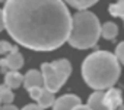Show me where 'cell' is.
<instances>
[{
    "mask_svg": "<svg viewBox=\"0 0 124 110\" xmlns=\"http://www.w3.org/2000/svg\"><path fill=\"white\" fill-rule=\"evenodd\" d=\"M5 29L22 46L54 51L67 42L72 15L63 0H6Z\"/></svg>",
    "mask_w": 124,
    "mask_h": 110,
    "instance_id": "1",
    "label": "cell"
},
{
    "mask_svg": "<svg viewBox=\"0 0 124 110\" xmlns=\"http://www.w3.org/2000/svg\"><path fill=\"white\" fill-rule=\"evenodd\" d=\"M121 67L117 57L107 51H96L85 58L82 77L93 90H108L120 78Z\"/></svg>",
    "mask_w": 124,
    "mask_h": 110,
    "instance_id": "2",
    "label": "cell"
},
{
    "mask_svg": "<svg viewBox=\"0 0 124 110\" xmlns=\"http://www.w3.org/2000/svg\"><path fill=\"white\" fill-rule=\"evenodd\" d=\"M101 36L99 19L89 10H79L72 18L67 42L76 49H88L96 45Z\"/></svg>",
    "mask_w": 124,
    "mask_h": 110,
    "instance_id": "3",
    "label": "cell"
},
{
    "mask_svg": "<svg viewBox=\"0 0 124 110\" xmlns=\"http://www.w3.org/2000/svg\"><path fill=\"white\" fill-rule=\"evenodd\" d=\"M41 74L44 80V87L48 91L55 93L63 87V84L72 74V65L64 58L53 62H45L41 65Z\"/></svg>",
    "mask_w": 124,
    "mask_h": 110,
    "instance_id": "4",
    "label": "cell"
},
{
    "mask_svg": "<svg viewBox=\"0 0 124 110\" xmlns=\"http://www.w3.org/2000/svg\"><path fill=\"white\" fill-rule=\"evenodd\" d=\"M23 65V57L22 54L18 51V48H15L13 51H10L6 58L0 60V70L3 73H8V70H13V71H18L21 70Z\"/></svg>",
    "mask_w": 124,
    "mask_h": 110,
    "instance_id": "5",
    "label": "cell"
},
{
    "mask_svg": "<svg viewBox=\"0 0 124 110\" xmlns=\"http://www.w3.org/2000/svg\"><path fill=\"white\" fill-rule=\"evenodd\" d=\"M29 91V96L37 101V104L42 109H47V107H51L55 97H54V93L48 91L45 87H34Z\"/></svg>",
    "mask_w": 124,
    "mask_h": 110,
    "instance_id": "6",
    "label": "cell"
},
{
    "mask_svg": "<svg viewBox=\"0 0 124 110\" xmlns=\"http://www.w3.org/2000/svg\"><path fill=\"white\" fill-rule=\"evenodd\" d=\"M80 104V98L75 94H66L60 98H55L53 103V110H73L76 106Z\"/></svg>",
    "mask_w": 124,
    "mask_h": 110,
    "instance_id": "7",
    "label": "cell"
},
{
    "mask_svg": "<svg viewBox=\"0 0 124 110\" xmlns=\"http://www.w3.org/2000/svg\"><path fill=\"white\" fill-rule=\"evenodd\" d=\"M26 90H31L34 87H44V80H42V74L38 70H29L25 75H23V83Z\"/></svg>",
    "mask_w": 124,
    "mask_h": 110,
    "instance_id": "8",
    "label": "cell"
},
{
    "mask_svg": "<svg viewBox=\"0 0 124 110\" xmlns=\"http://www.w3.org/2000/svg\"><path fill=\"white\" fill-rule=\"evenodd\" d=\"M104 101L105 104L111 109V110H115L118 109L121 104H123V97H121V90L118 88H108L107 93H104Z\"/></svg>",
    "mask_w": 124,
    "mask_h": 110,
    "instance_id": "9",
    "label": "cell"
},
{
    "mask_svg": "<svg viewBox=\"0 0 124 110\" xmlns=\"http://www.w3.org/2000/svg\"><path fill=\"white\" fill-rule=\"evenodd\" d=\"M86 106L89 110H111L104 101V91L102 90H95V93H92L89 96Z\"/></svg>",
    "mask_w": 124,
    "mask_h": 110,
    "instance_id": "10",
    "label": "cell"
},
{
    "mask_svg": "<svg viewBox=\"0 0 124 110\" xmlns=\"http://www.w3.org/2000/svg\"><path fill=\"white\" fill-rule=\"evenodd\" d=\"M23 83V75L18 71H13V70H9L5 75V86H8L9 88L15 90V88H19Z\"/></svg>",
    "mask_w": 124,
    "mask_h": 110,
    "instance_id": "11",
    "label": "cell"
},
{
    "mask_svg": "<svg viewBox=\"0 0 124 110\" xmlns=\"http://www.w3.org/2000/svg\"><path fill=\"white\" fill-rule=\"evenodd\" d=\"M117 35H118V26L114 22H107V23L101 25V36L102 38L112 41Z\"/></svg>",
    "mask_w": 124,
    "mask_h": 110,
    "instance_id": "12",
    "label": "cell"
},
{
    "mask_svg": "<svg viewBox=\"0 0 124 110\" xmlns=\"http://www.w3.org/2000/svg\"><path fill=\"white\" fill-rule=\"evenodd\" d=\"M63 2L70 5L72 7L78 9V10H85V9L91 7V6H93L98 0H63Z\"/></svg>",
    "mask_w": 124,
    "mask_h": 110,
    "instance_id": "13",
    "label": "cell"
},
{
    "mask_svg": "<svg viewBox=\"0 0 124 110\" xmlns=\"http://www.w3.org/2000/svg\"><path fill=\"white\" fill-rule=\"evenodd\" d=\"M15 96H13V91L12 88H9L8 86H0V103L3 104H10L13 101Z\"/></svg>",
    "mask_w": 124,
    "mask_h": 110,
    "instance_id": "14",
    "label": "cell"
},
{
    "mask_svg": "<svg viewBox=\"0 0 124 110\" xmlns=\"http://www.w3.org/2000/svg\"><path fill=\"white\" fill-rule=\"evenodd\" d=\"M109 13L117 18H124V0H118L117 3L109 6Z\"/></svg>",
    "mask_w": 124,
    "mask_h": 110,
    "instance_id": "15",
    "label": "cell"
},
{
    "mask_svg": "<svg viewBox=\"0 0 124 110\" xmlns=\"http://www.w3.org/2000/svg\"><path fill=\"white\" fill-rule=\"evenodd\" d=\"M115 57H117V60H118V62H121L123 65H124V41L121 42V43H118L117 45V48H115Z\"/></svg>",
    "mask_w": 124,
    "mask_h": 110,
    "instance_id": "16",
    "label": "cell"
},
{
    "mask_svg": "<svg viewBox=\"0 0 124 110\" xmlns=\"http://www.w3.org/2000/svg\"><path fill=\"white\" fill-rule=\"evenodd\" d=\"M16 46H12L8 41H0V55H8L10 51H13Z\"/></svg>",
    "mask_w": 124,
    "mask_h": 110,
    "instance_id": "17",
    "label": "cell"
},
{
    "mask_svg": "<svg viewBox=\"0 0 124 110\" xmlns=\"http://www.w3.org/2000/svg\"><path fill=\"white\" fill-rule=\"evenodd\" d=\"M22 110H45V109L39 107L38 104H28V106H25Z\"/></svg>",
    "mask_w": 124,
    "mask_h": 110,
    "instance_id": "18",
    "label": "cell"
},
{
    "mask_svg": "<svg viewBox=\"0 0 124 110\" xmlns=\"http://www.w3.org/2000/svg\"><path fill=\"white\" fill-rule=\"evenodd\" d=\"M0 110H18V107L10 103V104H5L3 107H0Z\"/></svg>",
    "mask_w": 124,
    "mask_h": 110,
    "instance_id": "19",
    "label": "cell"
},
{
    "mask_svg": "<svg viewBox=\"0 0 124 110\" xmlns=\"http://www.w3.org/2000/svg\"><path fill=\"white\" fill-rule=\"evenodd\" d=\"M5 29V20H3V10L0 9V32Z\"/></svg>",
    "mask_w": 124,
    "mask_h": 110,
    "instance_id": "20",
    "label": "cell"
},
{
    "mask_svg": "<svg viewBox=\"0 0 124 110\" xmlns=\"http://www.w3.org/2000/svg\"><path fill=\"white\" fill-rule=\"evenodd\" d=\"M73 110H89V109H88V106H82V104H79V106H76Z\"/></svg>",
    "mask_w": 124,
    "mask_h": 110,
    "instance_id": "21",
    "label": "cell"
},
{
    "mask_svg": "<svg viewBox=\"0 0 124 110\" xmlns=\"http://www.w3.org/2000/svg\"><path fill=\"white\" fill-rule=\"evenodd\" d=\"M115 110H124V104H121V106H120L118 109H115Z\"/></svg>",
    "mask_w": 124,
    "mask_h": 110,
    "instance_id": "22",
    "label": "cell"
},
{
    "mask_svg": "<svg viewBox=\"0 0 124 110\" xmlns=\"http://www.w3.org/2000/svg\"><path fill=\"white\" fill-rule=\"evenodd\" d=\"M121 19H123V22H124V18H121Z\"/></svg>",
    "mask_w": 124,
    "mask_h": 110,
    "instance_id": "23",
    "label": "cell"
},
{
    "mask_svg": "<svg viewBox=\"0 0 124 110\" xmlns=\"http://www.w3.org/2000/svg\"><path fill=\"white\" fill-rule=\"evenodd\" d=\"M0 104H2V103H0Z\"/></svg>",
    "mask_w": 124,
    "mask_h": 110,
    "instance_id": "24",
    "label": "cell"
}]
</instances>
